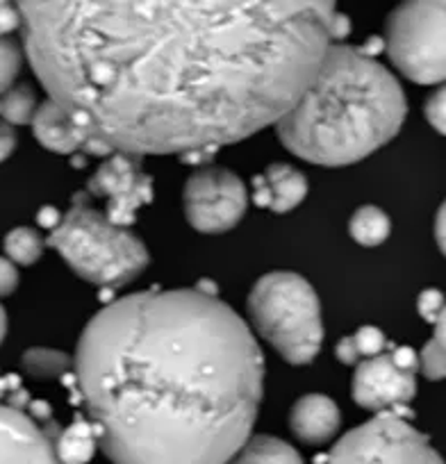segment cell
<instances>
[{"instance_id":"cell-1","label":"cell","mask_w":446,"mask_h":464,"mask_svg":"<svg viewBox=\"0 0 446 464\" xmlns=\"http://www.w3.org/2000/svg\"><path fill=\"white\" fill-rule=\"evenodd\" d=\"M48 101L110 155H189L278 123L333 44L330 3H19Z\"/></svg>"},{"instance_id":"cell-2","label":"cell","mask_w":446,"mask_h":464,"mask_svg":"<svg viewBox=\"0 0 446 464\" xmlns=\"http://www.w3.org/2000/svg\"><path fill=\"white\" fill-rule=\"evenodd\" d=\"M73 369L114 464H228L251 437L265 385L251 328L205 289L110 303L82 330Z\"/></svg>"},{"instance_id":"cell-3","label":"cell","mask_w":446,"mask_h":464,"mask_svg":"<svg viewBox=\"0 0 446 464\" xmlns=\"http://www.w3.org/2000/svg\"><path fill=\"white\" fill-rule=\"evenodd\" d=\"M408 102L399 80L363 48L330 44L292 110L276 123L280 141L301 160L346 167L399 135Z\"/></svg>"},{"instance_id":"cell-4","label":"cell","mask_w":446,"mask_h":464,"mask_svg":"<svg viewBox=\"0 0 446 464\" xmlns=\"http://www.w3.org/2000/svg\"><path fill=\"white\" fill-rule=\"evenodd\" d=\"M46 244L64 257L80 278L105 289L123 287L150 262L144 242L135 232L112 223L105 209L89 203L87 194L75 196Z\"/></svg>"},{"instance_id":"cell-5","label":"cell","mask_w":446,"mask_h":464,"mask_svg":"<svg viewBox=\"0 0 446 464\" xmlns=\"http://www.w3.org/2000/svg\"><path fill=\"white\" fill-rule=\"evenodd\" d=\"M248 316L262 339L289 364H307L324 342L319 296L303 276L274 271L262 276L248 296Z\"/></svg>"},{"instance_id":"cell-6","label":"cell","mask_w":446,"mask_h":464,"mask_svg":"<svg viewBox=\"0 0 446 464\" xmlns=\"http://www.w3.org/2000/svg\"><path fill=\"white\" fill-rule=\"evenodd\" d=\"M385 51L417 84L446 80V3H403L385 25Z\"/></svg>"},{"instance_id":"cell-7","label":"cell","mask_w":446,"mask_h":464,"mask_svg":"<svg viewBox=\"0 0 446 464\" xmlns=\"http://www.w3.org/2000/svg\"><path fill=\"white\" fill-rule=\"evenodd\" d=\"M321 464H446L401 412H381L346 432Z\"/></svg>"},{"instance_id":"cell-8","label":"cell","mask_w":446,"mask_h":464,"mask_svg":"<svg viewBox=\"0 0 446 464\" xmlns=\"http://www.w3.org/2000/svg\"><path fill=\"white\" fill-rule=\"evenodd\" d=\"M185 217L194 230L221 235L238 226L247 214L244 182L228 169L200 167L185 182Z\"/></svg>"},{"instance_id":"cell-9","label":"cell","mask_w":446,"mask_h":464,"mask_svg":"<svg viewBox=\"0 0 446 464\" xmlns=\"http://www.w3.org/2000/svg\"><path fill=\"white\" fill-rule=\"evenodd\" d=\"M87 189L107 200L105 214L112 223L128 227L135 223L137 212L153 200V178L141 169L140 158L114 153L89 178Z\"/></svg>"},{"instance_id":"cell-10","label":"cell","mask_w":446,"mask_h":464,"mask_svg":"<svg viewBox=\"0 0 446 464\" xmlns=\"http://www.w3.org/2000/svg\"><path fill=\"white\" fill-rule=\"evenodd\" d=\"M354 399L372 412H401L417 394V378L394 362L392 353L364 360L354 376Z\"/></svg>"},{"instance_id":"cell-11","label":"cell","mask_w":446,"mask_h":464,"mask_svg":"<svg viewBox=\"0 0 446 464\" xmlns=\"http://www.w3.org/2000/svg\"><path fill=\"white\" fill-rule=\"evenodd\" d=\"M0 464H60L48 428L0 401Z\"/></svg>"},{"instance_id":"cell-12","label":"cell","mask_w":446,"mask_h":464,"mask_svg":"<svg viewBox=\"0 0 446 464\" xmlns=\"http://www.w3.org/2000/svg\"><path fill=\"white\" fill-rule=\"evenodd\" d=\"M33 132L44 149L60 155H98V158H110L107 150L93 144L78 126L69 119L60 105L53 101L42 102L37 107V114L33 119Z\"/></svg>"},{"instance_id":"cell-13","label":"cell","mask_w":446,"mask_h":464,"mask_svg":"<svg viewBox=\"0 0 446 464\" xmlns=\"http://www.w3.org/2000/svg\"><path fill=\"white\" fill-rule=\"evenodd\" d=\"M307 196V180L289 164H271L265 173L253 178V203L271 212H292Z\"/></svg>"},{"instance_id":"cell-14","label":"cell","mask_w":446,"mask_h":464,"mask_svg":"<svg viewBox=\"0 0 446 464\" xmlns=\"http://www.w3.org/2000/svg\"><path fill=\"white\" fill-rule=\"evenodd\" d=\"M340 426V408L324 394L303 396L289 412V428L303 444H325L337 435Z\"/></svg>"},{"instance_id":"cell-15","label":"cell","mask_w":446,"mask_h":464,"mask_svg":"<svg viewBox=\"0 0 446 464\" xmlns=\"http://www.w3.org/2000/svg\"><path fill=\"white\" fill-rule=\"evenodd\" d=\"M53 446H55L60 464H87L96 455V449H101L96 430L89 419H78L62 432H57Z\"/></svg>"},{"instance_id":"cell-16","label":"cell","mask_w":446,"mask_h":464,"mask_svg":"<svg viewBox=\"0 0 446 464\" xmlns=\"http://www.w3.org/2000/svg\"><path fill=\"white\" fill-rule=\"evenodd\" d=\"M228 464H303V459L287 441L271 435H257L248 437L247 444L233 455Z\"/></svg>"},{"instance_id":"cell-17","label":"cell","mask_w":446,"mask_h":464,"mask_svg":"<svg viewBox=\"0 0 446 464\" xmlns=\"http://www.w3.org/2000/svg\"><path fill=\"white\" fill-rule=\"evenodd\" d=\"M349 232L351 237L360 244V246H381L383 242H387L392 232V221L381 208L376 205H363L354 212L349 221Z\"/></svg>"},{"instance_id":"cell-18","label":"cell","mask_w":446,"mask_h":464,"mask_svg":"<svg viewBox=\"0 0 446 464\" xmlns=\"http://www.w3.org/2000/svg\"><path fill=\"white\" fill-rule=\"evenodd\" d=\"M21 367L37 381H51V378H64L73 367V360L64 351L55 348H30L21 358Z\"/></svg>"},{"instance_id":"cell-19","label":"cell","mask_w":446,"mask_h":464,"mask_svg":"<svg viewBox=\"0 0 446 464\" xmlns=\"http://www.w3.org/2000/svg\"><path fill=\"white\" fill-rule=\"evenodd\" d=\"M37 96L28 84H16L10 92L0 96V119L15 126H33V119L37 114Z\"/></svg>"},{"instance_id":"cell-20","label":"cell","mask_w":446,"mask_h":464,"mask_svg":"<svg viewBox=\"0 0 446 464\" xmlns=\"http://www.w3.org/2000/svg\"><path fill=\"white\" fill-rule=\"evenodd\" d=\"M44 246H46V242H44L42 235L37 230H33V227H15L12 232H7L5 237L7 260L21 266L34 265L42 257Z\"/></svg>"},{"instance_id":"cell-21","label":"cell","mask_w":446,"mask_h":464,"mask_svg":"<svg viewBox=\"0 0 446 464\" xmlns=\"http://www.w3.org/2000/svg\"><path fill=\"white\" fill-rule=\"evenodd\" d=\"M24 51L15 37H0V96L15 87V80L21 71Z\"/></svg>"},{"instance_id":"cell-22","label":"cell","mask_w":446,"mask_h":464,"mask_svg":"<svg viewBox=\"0 0 446 464\" xmlns=\"http://www.w3.org/2000/svg\"><path fill=\"white\" fill-rule=\"evenodd\" d=\"M419 369L428 381H444L446 378V348L435 337L422 348Z\"/></svg>"},{"instance_id":"cell-23","label":"cell","mask_w":446,"mask_h":464,"mask_svg":"<svg viewBox=\"0 0 446 464\" xmlns=\"http://www.w3.org/2000/svg\"><path fill=\"white\" fill-rule=\"evenodd\" d=\"M354 337V346L355 351H358V358H376V355H383L387 351V339L385 334L381 333L378 328H373V325H364V328H360L358 333L351 334Z\"/></svg>"},{"instance_id":"cell-24","label":"cell","mask_w":446,"mask_h":464,"mask_svg":"<svg viewBox=\"0 0 446 464\" xmlns=\"http://www.w3.org/2000/svg\"><path fill=\"white\" fill-rule=\"evenodd\" d=\"M426 119L440 135H446V84H441L435 93L426 101Z\"/></svg>"},{"instance_id":"cell-25","label":"cell","mask_w":446,"mask_h":464,"mask_svg":"<svg viewBox=\"0 0 446 464\" xmlns=\"http://www.w3.org/2000/svg\"><path fill=\"white\" fill-rule=\"evenodd\" d=\"M444 307H446V301H444V294H441L440 289H423V292L419 294L417 310L419 314L423 316V321H428V324H435V321L440 319Z\"/></svg>"},{"instance_id":"cell-26","label":"cell","mask_w":446,"mask_h":464,"mask_svg":"<svg viewBox=\"0 0 446 464\" xmlns=\"http://www.w3.org/2000/svg\"><path fill=\"white\" fill-rule=\"evenodd\" d=\"M24 19H21L19 5L12 3H0V37H12V33L21 30Z\"/></svg>"},{"instance_id":"cell-27","label":"cell","mask_w":446,"mask_h":464,"mask_svg":"<svg viewBox=\"0 0 446 464\" xmlns=\"http://www.w3.org/2000/svg\"><path fill=\"white\" fill-rule=\"evenodd\" d=\"M16 287H19V271L15 262L0 257V298L10 296Z\"/></svg>"},{"instance_id":"cell-28","label":"cell","mask_w":446,"mask_h":464,"mask_svg":"<svg viewBox=\"0 0 446 464\" xmlns=\"http://www.w3.org/2000/svg\"><path fill=\"white\" fill-rule=\"evenodd\" d=\"M16 149V132L10 123L0 119V162H5Z\"/></svg>"},{"instance_id":"cell-29","label":"cell","mask_w":446,"mask_h":464,"mask_svg":"<svg viewBox=\"0 0 446 464\" xmlns=\"http://www.w3.org/2000/svg\"><path fill=\"white\" fill-rule=\"evenodd\" d=\"M392 358H394V362L399 364L401 369H405V372H410V373L419 372V355L414 353L412 348H408V346L394 348V351H392Z\"/></svg>"},{"instance_id":"cell-30","label":"cell","mask_w":446,"mask_h":464,"mask_svg":"<svg viewBox=\"0 0 446 464\" xmlns=\"http://www.w3.org/2000/svg\"><path fill=\"white\" fill-rule=\"evenodd\" d=\"M334 355H337V360H340L342 364H355L358 362V351H355L354 346V337L351 334H346L344 339H340V343H337V348H334Z\"/></svg>"},{"instance_id":"cell-31","label":"cell","mask_w":446,"mask_h":464,"mask_svg":"<svg viewBox=\"0 0 446 464\" xmlns=\"http://www.w3.org/2000/svg\"><path fill=\"white\" fill-rule=\"evenodd\" d=\"M435 239L440 251L446 256V200L441 203L440 212H437V218H435Z\"/></svg>"},{"instance_id":"cell-32","label":"cell","mask_w":446,"mask_h":464,"mask_svg":"<svg viewBox=\"0 0 446 464\" xmlns=\"http://www.w3.org/2000/svg\"><path fill=\"white\" fill-rule=\"evenodd\" d=\"M62 221V214L57 212L55 208H44L42 212H39V226L48 227V230H55L57 226H60Z\"/></svg>"},{"instance_id":"cell-33","label":"cell","mask_w":446,"mask_h":464,"mask_svg":"<svg viewBox=\"0 0 446 464\" xmlns=\"http://www.w3.org/2000/svg\"><path fill=\"white\" fill-rule=\"evenodd\" d=\"M435 339L446 348V307L441 310L440 319L435 321Z\"/></svg>"},{"instance_id":"cell-34","label":"cell","mask_w":446,"mask_h":464,"mask_svg":"<svg viewBox=\"0 0 446 464\" xmlns=\"http://www.w3.org/2000/svg\"><path fill=\"white\" fill-rule=\"evenodd\" d=\"M5 334H7V314H5V307L0 305V343L5 342Z\"/></svg>"}]
</instances>
